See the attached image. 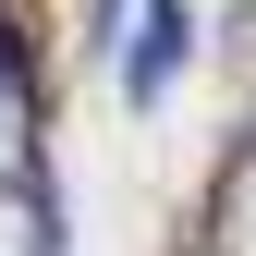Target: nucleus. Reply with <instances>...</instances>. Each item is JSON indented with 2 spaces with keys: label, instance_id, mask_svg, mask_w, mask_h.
<instances>
[{
  "label": "nucleus",
  "instance_id": "f03ea898",
  "mask_svg": "<svg viewBox=\"0 0 256 256\" xmlns=\"http://www.w3.org/2000/svg\"><path fill=\"white\" fill-rule=\"evenodd\" d=\"M0 98H12L24 122L49 110V74H37V37H24V24H12V0H0Z\"/></svg>",
  "mask_w": 256,
  "mask_h": 256
},
{
  "label": "nucleus",
  "instance_id": "f257e3e1",
  "mask_svg": "<svg viewBox=\"0 0 256 256\" xmlns=\"http://www.w3.org/2000/svg\"><path fill=\"white\" fill-rule=\"evenodd\" d=\"M196 74V0H134L122 12V110H158Z\"/></svg>",
  "mask_w": 256,
  "mask_h": 256
}]
</instances>
